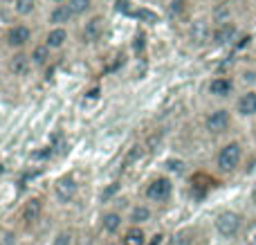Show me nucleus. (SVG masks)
<instances>
[{"instance_id":"nucleus-1","label":"nucleus","mask_w":256,"mask_h":245,"mask_svg":"<svg viewBox=\"0 0 256 245\" xmlns=\"http://www.w3.org/2000/svg\"><path fill=\"white\" fill-rule=\"evenodd\" d=\"M240 158H243V146H240L238 142H230L218 151L216 164L222 174H232V171H236V166L240 164Z\"/></svg>"},{"instance_id":"nucleus-2","label":"nucleus","mask_w":256,"mask_h":245,"mask_svg":"<svg viewBox=\"0 0 256 245\" xmlns=\"http://www.w3.org/2000/svg\"><path fill=\"white\" fill-rule=\"evenodd\" d=\"M240 225H243V218H240L236 212H220L216 216V230L222 238H234L236 234L240 232Z\"/></svg>"},{"instance_id":"nucleus-3","label":"nucleus","mask_w":256,"mask_h":245,"mask_svg":"<svg viewBox=\"0 0 256 245\" xmlns=\"http://www.w3.org/2000/svg\"><path fill=\"white\" fill-rule=\"evenodd\" d=\"M171 194H173V184H171V180L164 178V176L150 180L148 187H146V198L153 202H166L168 198H171Z\"/></svg>"},{"instance_id":"nucleus-4","label":"nucleus","mask_w":256,"mask_h":245,"mask_svg":"<svg viewBox=\"0 0 256 245\" xmlns=\"http://www.w3.org/2000/svg\"><path fill=\"white\" fill-rule=\"evenodd\" d=\"M230 124H232V115H230V110H225V108H218V110H214L212 115L207 117V122H204V126H207V130L212 135L225 133V130L230 128Z\"/></svg>"},{"instance_id":"nucleus-5","label":"nucleus","mask_w":256,"mask_h":245,"mask_svg":"<svg viewBox=\"0 0 256 245\" xmlns=\"http://www.w3.org/2000/svg\"><path fill=\"white\" fill-rule=\"evenodd\" d=\"M76 192H79V184H76V180L72 176H63L54 184V194H56V198L61 202H70L76 196Z\"/></svg>"},{"instance_id":"nucleus-6","label":"nucleus","mask_w":256,"mask_h":245,"mask_svg":"<svg viewBox=\"0 0 256 245\" xmlns=\"http://www.w3.org/2000/svg\"><path fill=\"white\" fill-rule=\"evenodd\" d=\"M104 30H106V20H104V16H92L84 27V40L86 43H94V40L102 38Z\"/></svg>"},{"instance_id":"nucleus-7","label":"nucleus","mask_w":256,"mask_h":245,"mask_svg":"<svg viewBox=\"0 0 256 245\" xmlns=\"http://www.w3.org/2000/svg\"><path fill=\"white\" fill-rule=\"evenodd\" d=\"M30 38H32V32H30V27H25V25H14L12 30L7 32L9 48H22Z\"/></svg>"},{"instance_id":"nucleus-8","label":"nucleus","mask_w":256,"mask_h":245,"mask_svg":"<svg viewBox=\"0 0 256 245\" xmlns=\"http://www.w3.org/2000/svg\"><path fill=\"white\" fill-rule=\"evenodd\" d=\"M236 110L243 117H252L256 115V92L254 90H248L245 94H240V99L236 102Z\"/></svg>"},{"instance_id":"nucleus-9","label":"nucleus","mask_w":256,"mask_h":245,"mask_svg":"<svg viewBox=\"0 0 256 245\" xmlns=\"http://www.w3.org/2000/svg\"><path fill=\"white\" fill-rule=\"evenodd\" d=\"M40 212H43L40 198H30V200L25 202V207H22V220H25L27 225L36 223V220L40 218Z\"/></svg>"},{"instance_id":"nucleus-10","label":"nucleus","mask_w":256,"mask_h":245,"mask_svg":"<svg viewBox=\"0 0 256 245\" xmlns=\"http://www.w3.org/2000/svg\"><path fill=\"white\" fill-rule=\"evenodd\" d=\"M189 36L196 45H204L209 40V36H212V32H209V22L207 20H196L194 25H191Z\"/></svg>"},{"instance_id":"nucleus-11","label":"nucleus","mask_w":256,"mask_h":245,"mask_svg":"<svg viewBox=\"0 0 256 245\" xmlns=\"http://www.w3.org/2000/svg\"><path fill=\"white\" fill-rule=\"evenodd\" d=\"M236 34H238V30H236L234 22H225V25H218V30L214 32V40L218 45H227L236 38Z\"/></svg>"},{"instance_id":"nucleus-12","label":"nucleus","mask_w":256,"mask_h":245,"mask_svg":"<svg viewBox=\"0 0 256 245\" xmlns=\"http://www.w3.org/2000/svg\"><path fill=\"white\" fill-rule=\"evenodd\" d=\"M68 40V32L63 30V27H54V30L48 32V36H45V45H48L50 50H56V48H63Z\"/></svg>"},{"instance_id":"nucleus-13","label":"nucleus","mask_w":256,"mask_h":245,"mask_svg":"<svg viewBox=\"0 0 256 245\" xmlns=\"http://www.w3.org/2000/svg\"><path fill=\"white\" fill-rule=\"evenodd\" d=\"M232 88H234V84H232L230 79H225V76H216V79L209 84V92H212L214 97H227V94L232 92Z\"/></svg>"},{"instance_id":"nucleus-14","label":"nucleus","mask_w":256,"mask_h":245,"mask_svg":"<svg viewBox=\"0 0 256 245\" xmlns=\"http://www.w3.org/2000/svg\"><path fill=\"white\" fill-rule=\"evenodd\" d=\"M102 228H104V232L115 234L117 230L122 228V214H117V212H108V214H104Z\"/></svg>"},{"instance_id":"nucleus-15","label":"nucleus","mask_w":256,"mask_h":245,"mask_svg":"<svg viewBox=\"0 0 256 245\" xmlns=\"http://www.w3.org/2000/svg\"><path fill=\"white\" fill-rule=\"evenodd\" d=\"M122 243H124V245H146V234H144V230L137 228V225H132V228L124 234Z\"/></svg>"},{"instance_id":"nucleus-16","label":"nucleus","mask_w":256,"mask_h":245,"mask_svg":"<svg viewBox=\"0 0 256 245\" xmlns=\"http://www.w3.org/2000/svg\"><path fill=\"white\" fill-rule=\"evenodd\" d=\"M128 220H130L132 225H137V228H140L142 223H148V220H150V210L146 205L132 207V210H130V218H128Z\"/></svg>"},{"instance_id":"nucleus-17","label":"nucleus","mask_w":256,"mask_h":245,"mask_svg":"<svg viewBox=\"0 0 256 245\" xmlns=\"http://www.w3.org/2000/svg\"><path fill=\"white\" fill-rule=\"evenodd\" d=\"M27 68H30V56H25V54H16V56L9 61V70H12L14 74H18V76L25 74Z\"/></svg>"},{"instance_id":"nucleus-18","label":"nucleus","mask_w":256,"mask_h":245,"mask_svg":"<svg viewBox=\"0 0 256 245\" xmlns=\"http://www.w3.org/2000/svg\"><path fill=\"white\" fill-rule=\"evenodd\" d=\"M70 18H74V14L70 12L68 4H61V7H56L50 14V22H54V25H63V22H68Z\"/></svg>"},{"instance_id":"nucleus-19","label":"nucleus","mask_w":256,"mask_h":245,"mask_svg":"<svg viewBox=\"0 0 256 245\" xmlns=\"http://www.w3.org/2000/svg\"><path fill=\"white\" fill-rule=\"evenodd\" d=\"M32 63L34 66H45L50 58V48L48 45H38V48H34V52H32Z\"/></svg>"},{"instance_id":"nucleus-20","label":"nucleus","mask_w":256,"mask_h":245,"mask_svg":"<svg viewBox=\"0 0 256 245\" xmlns=\"http://www.w3.org/2000/svg\"><path fill=\"white\" fill-rule=\"evenodd\" d=\"M34 7H36V0H14V9H16V14H20V16L32 14Z\"/></svg>"},{"instance_id":"nucleus-21","label":"nucleus","mask_w":256,"mask_h":245,"mask_svg":"<svg viewBox=\"0 0 256 245\" xmlns=\"http://www.w3.org/2000/svg\"><path fill=\"white\" fill-rule=\"evenodd\" d=\"M68 7H70V12L74 16H81V14H86L90 9V0H68Z\"/></svg>"},{"instance_id":"nucleus-22","label":"nucleus","mask_w":256,"mask_h":245,"mask_svg":"<svg viewBox=\"0 0 256 245\" xmlns=\"http://www.w3.org/2000/svg\"><path fill=\"white\" fill-rule=\"evenodd\" d=\"M191 243H194V234L189 230H182V232L173 234L171 238V245H191Z\"/></svg>"},{"instance_id":"nucleus-23","label":"nucleus","mask_w":256,"mask_h":245,"mask_svg":"<svg viewBox=\"0 0 256 245\" xmlns=\"http://www.w3.org/2000/svg\"><path fill=\"white\" fill-rule=\"evenodd\" d=\"M214 18H216V22H220V25L230 22V4L222 2L220 7H216V12H214Z\"/></svg>"},{"instance_id":"nucleus-24","label":"nucleus","mask_w":256,"mask_h":245,"mask_svg":"<svg viewBox=\"0 0 256 245\" xmlns=\"http://www.w3.org/2000/svg\"><path fill=\"white\" fill-rule=\"evenodd\" d=\"M184 7H186V0H171L168 2V14L171 16H180L184 12Z\"/></svg>"},{"instance_id":"nucleus-25","label":"nucleus","mask_w":256,"mask_h":245,"mask_svg":"<svg viewBox=\"0 0 256 245\" xmlns=\"http://www.w3.org/2000/svg\"><path fill=\"white\" fill-rule=\"evenodd\" d=\"M117 192H120V182H110V184H108V187L102 192V202H108Z\"/></svg>"},{"instance_id":"nucleus-26","label":"nucleus","mask_w":256,"mask_h":245,"mask_svg":"<svg viewBox=\"0 0 256 245\" xmlns=\"http://www.w3.org/2000/svg\"><path fill=\"white\" fill-rule=\"evenodd\" d=\"M52 245H72V234L70 232H58L56 236H54Z\"/></svg>"},{"instance_id":"nucleus-27","label":"nucleus","mask_w":256,"mask_h":245,"mask_svg":"<svg viewBox=\"0 0 256 245\" xmlns=\"http://www.w3.org/2000/svg\"><path fill=\"white\" fill-rule=\"evenodd\" d=\"M140 156H142V146H132V148H130V153H128L126 160H124V169H126L128 164H132V162H135Z\"/></svg>"},{"instance_id":"nucleus-28","label":"nucleus","mask_w":256,"mask_h":245,"mask_svg":"<svg viewBox=\"0 0 256 245\" xmlns=\"http://www.w3.org/2000/svg\"><path fill=\"white\" fill-rule=\"evenodd\" d=\"M137 18H142V20H146V22H158V16L150 14L148 9H140V12H137Z\"/></svg>"},{"instance_id":"nucleus-29","label":"nucleus","mask_w":256,"mask_h":245,"mask_svg":"<svg viewBox=\"0 0 256 245\" xmlns=\"http://www.w3.org/2000/svg\"><path fill=\"white\" fill-rule=\"evenodd\" d=\"M248 245H256V225L248 230Z\"/></svg>"},{"instance_id":"nucleus-30","label":"nucleus","mask_w":256,"mask_h":245,"mask_svg":"<svg viewBox=\"0 0 256 245\" xmlns=\"http://www.w3.org/2000/svg\"><path fill=\"white\" fill-rule=\"evenodd\" d=\"M243 81H245V84H254V81H256V72L254 70L243 72Z\"/></svg>"},{"instance_id":"nucleus-31","label":"nucleus","mask_w":256,"mask_h":245,"mask_svg":"<svg viewBox=\"0 0 256 245\" xmlns=\"http://www.w3.org/2000/svg\"><path fill=\"white\" fill-rule=\"evenodd\" d=\"M168 169H171V171H178V174H180V171H182V162H180V160H171V162H168Z\"/></svg>"},{"instance_id":"nucleus-32","label":"nucleus","mask_w":256,"mask_h":245,"mask_svg":"<svg viewBox=\"0 0 256 245\" xmlns=\"http://www.w3.org/2000/svg\"><path fill=\"white\" fill-rule=\"evenodd\" d=\"M2 245H16V236L14 234H4V241H2Z\"/></svg>"},{"instance_id":"nucleus-33","label":"nucleus","mask_w":256,"mask_h":245,"mask_svg":"<svg viewBox=\"0 0 256 245\" xmlns=\"http://www.w3.org/2000/svg\"><path fill=\"white\" fill-rule=\"evenodd\" d=\"M162 238H164V234H160V232H158L153 238H150V243H148V245H162Z\"/></svg>"},{"instance_id":"nucleus-34","label":"nucleus","mask_w":256,"mask_h":245,"mask_svg":"<svg viewBox=\"0 0 256 245\" xmlns=\"http://www.w3.org/2000/svg\"><path fill=\"white\" fill-rule=\"evenodd\" d=\"M252 202H254V205H256V187L252 189Z\"/></svg>"},{"instance_id":"nucleus-35","label":"nucleus","mask_w":256,"mask_h":245,"mask_svg":"<svg viewBox=\"0 0 256 245\" xmlns=\"http://www.w3.org/2000/svg\"><path fill=\"white\" fill-rule=\"evenodd\" d=\"M254 140H256V128H254Z\"/></svg>"},{"instance_id":"nucleus-36","label":"nucleus","mask_w":256,"mask_h":245,"mask_svg":"<svg viewBox=\"0 0 256 245\" xmlns=\"http://www.w3.org/2000/svg\"><path fill=\"white\" fill-rule=\"evenodd\" d=\"M54 2H61V0H54Z\"/></svg>"},{"instance_id":"nucleus-37","label":"nucleus","mask_w":256,"mask_h":245,"mask_svg":"<svg viewBox=\"0 0 256 245\" xmlns=\"http://www.w3.org/2000/svg\"><path fill=\"white\" fill-rule=\"evenodd\" d=\"M108 245H115V243H108Z\"/></svg>"}]
</instances>
